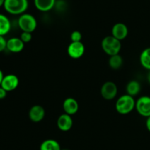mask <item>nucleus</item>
I'll use <instances>...</instances> for the list:
<instances>
[{
	"label": "nucleus",
	"instance_id": "nucleus-23",
	"mask_svg": "<svg viewBox=\"0 0 150 150\" xmlns=\"http://www.w3.org/2000/svg\"><path fill=\"white\" fill-rule=\"evenodd\" d=\"M7 91H5L2 87L0 86V100L4 99L6 96H7Z\"/></svg>",
	"mask_w": 150,
	"mask_h": 150
},
{
	"label": "nucleus",
	"instance_id": "nucleus-24",
	"mask_svg": "<svg viewBox=\"0 0 150 150\" xmlns=\"http://www.w3.org/2000/svg\"><path fill=\"white\" fill-rule=\"evenodd\" d=\"M146 129H147V130L150 132V116H149V117L146 118Z\"/></svg>",
	"mask_w": 150,
	"mask_h": 150
},
{
	"label": "nucleus",
	"instance_id": "nucleus-20",
	"mask_svg": "<svg viewBox=\"0 0 150 150\" xmlns=\"http://www.w3.org/2000/svg\"><path fill=\"white\" fill-rule=\"evenodd\" d=\"M82 39V34L80 31L75 30L70 34V40L71 42H80Z\"/></svg>",
	"mask_w": 150,
	"mask_h": 150
},
{
	"label": "nucleus",
	"instance_id": "nucleus-18",
	"mask_svg": "<svg viewBox=\"0 0 150 150\" xmlns=\"http://www.w3.org/2000/svg\"><path fill=\"white\" fill-rule=\"evenodd\" d=\"M140 63L142 67L150 71V47L146 48L140 54Z\"/></svg>",
	"mask_w": 150,
	"mask_h": 150
},
{
	"label": "nucleus",
	"instance_id": "nucleus-6",
	"mask_svg": "<svg viewBox=\"0 0 150 150\" xmlns=\"http://www.w3.org/2000/svg\"><path fill=\"white\" fill-rule=\"evenodd\" d=\"M101 96L105 100H112L115 99L118 93L117 85L111 81L105 82L101 87Z\"/></svg>",
	"mask_w": 150,
	"mask_h": 150
},
{
	"label": "nucleus",
	"instance_id": "nucleus-5",
	"mask_svg": "<svg viewBox=\"0 0 150 150\" xmlns=\"http://www.w3.org/2000/svg\"><path fill=\"white\" fill-rule=\"evenodd\" d=\"M136 111L139 115L145 118L150 116V96H142L136 101Z\"/></svg>",
	"mask_w": 150,
	"mask_h": 150
},
{
	"label": "nucleus",
	"instance_id": "nucleus-11",
	"mask_svg": "<svg viewBox=\"0 0 150 150\" xmlns=\"http://www.w3.org/2000/svg\"><path fill=\"white\" fill-rule=\"evenodd\" d=\"M59 129L63 132H67L72 128L73 124V121L70 115L67 113H62L59 116L57 122Z\"/></svg>",
	"mask_w": 150,
	"mask_h": 150
},
{
	"label": "nucleus",
	"instance_id": "nucleus-1",
	"mask_svg": "<svg viewBox=\"0 0 150 150\" xmlns=\"http://www.w3.org/2000/svg\"><path fill=\"white\" fill-rule=\"evenodd\" d=\"M115 107L120 114H128L136 108V100L133 96L126 94L117 99Z\"/></svg>",
	"mask_w": 150,
	"mask_h": 150
},
{
	"label": "nucleus",
	"instance_id": "nucleus-27",
	"mask_svg": "<svg viewBox=\"0 0 150 150\" xmlns=\"http://www.w3.org/2000/svg\"><path fill=\"white\" fill-rule=\"evenodd\" d=\"M4 4V0H0V7H3Z\"/></svg>",
	"mask_w": 150,
	"mask_h": 150
},
{
	"label": "nucleus",
	"instance_id": "nucleus-15",
	"mask_svg": "<svg viewBox=\"0 0 150 150\" xmlns=\"http://www.w3.org/2000/svg\"><path fill=\"white\" fill-rule=\"evenodd\" d=\"M11 29V22L5 15L0 13V35L4 36L10 32Z\"/></svg>",
	"mask_w": 150,
	"mask_h": 150
},
{
	"label": "nucleus",
	"instance_id": "nucleus-10",
	"mask_svg": "<svg viewBox=\"0 0 150 150\" xmlns=\"http://www.w3.org/2000/svg\"><path fill=\"white\" fill-rule=\"evenodd\" d=\"M45 115V109L39 104H35L29 110V119L35 123L40 122L44 119Z\"/></svg>",
	"mask_w": 150,
	"mask_h": 150
},
{
	"label": "nucleus",
	"instance_id": "nucleus-26",
	"mask_svg": "<svg viewBox=\"0 0 150 150\" xmlns=\"http://www.w3.org/2000/svg\"><path fill=\"white\" fill-rule=\"evenodd\" d=\"M146 78H147L148 82H149V83L150 84V71H149V72H148L147 76H146Z\"/></svg>",
	"mask_w": 150,
	"mask_h": 150
},
{
	"label": "nucleus",
	"instance_id": "nucleus-21",
	"mask_svg": "<svg viewBox=\"0 0 150 150\" xmlns=\"http://www.w3.org/2000/svg\"><path fill=\"white\" fill-rule=\"evenodd\" d=\"M20 38L24 44H26V43H29L32 41V35L31 32H22L21 34Z\"/></svg>",
	"mask_w": 150,
	"mask_h": 150
},
{
	"label": "nucleus",
	"instance_id": "nucleus-16",
	"mask_svg": "<svg viewBox=\"0 0 150 150\" xmlns=\"http://www.w3.org/2000/svg\"><path fill=\"white\" fill-rule=\"evenodd\" d=\"M142 86L139 81L133 80L130 81L126 85V92L128 95L132 96H136L140 93Z\"/></svg>",
	"mask_w": 150,
	"mask_h": 150
},
{
	"label": "nucleus",
	"instance_id": "nucleus-19",
	"mask_svg": "<svg viewBox=\"0 0 150 150\" xmlns=\"http://www.w3.org/2000/svg\"><path fill=\"white\" fill-rule=\"evenodd\" d=\"M123 64V59L120 54L110 56L108 60V65L114 70H117L120 69Z\"/></svg>",
	"mask_w": 150,
	"mask_h": 150
},
{
	"label": "nucleus",
	"instance_id": "nucleus-22",
	"mask_svg": "<svg viewBox=\"0 0 150 150\" xmlns=\"http://www.w3.org/2000/svg\"><path fill=\"white\" fill-rule=\"evenodd\" d=\"M7 48V40L4 38V36L0 35V52L4 51Z\"/></svg>",
	"mask_w": 150,
	"mask_h": 150
},
{
	"label": "nucleus",
	"instance_id": "nucleus-9",
	"mask_svg": "<svg viewBox=\"0 0 150 150\" xmlns=\"http://www.w3.org/2000/svg\"><path fill=\"white\" fill-rule=\"evenodd\" d=\"M111 35L122 41L128 35V27L122 22L115 24L111 29Z\"/></svg>",
	"mask_w": 150,
	"mask_h": 150
},
{
	"label": "nucleus",
	"instance_id": "nucleus-4",
	"mask_svg": "<svg viewBox=\"0 0 150 150\" xmlns=\"http://www.w3.org/2000/svg\"><path fill=\"white\" fill-rule=\"evenodd\" d=\"M18 25L22 32L32 33L36 29L38 22L33 15L24 13L19 16L18 19Z\"/></svg>",
	"mask_w": 150,
	"mask_h": 150
},
{
	"label": "nucleus",
	"instance_id": "nucleus-17",
	"mask_svg": "<svg viewBox=\"0 0 150 150\" xmlns=\"http://www.w3.org/2000/svg\"><path fill=\"white\" fill-rule=\"evenodd\" d=\"M58 141L54 139H47L42 141L40 146V150H61Z\"/></svg>",
	"mask_w": 150,
	"mask_h": 150
},
{
	"label": "nucleus",
	"instance_id": "nucleus-25",
	"mask_svg": "<svg viewBox=\"0 0 150 150\" xmlns=\"http://www.w3.org/2000/svg\"><path fill=\"white\" fill-rule=\"evenodd\" d=\"M4 74H3V71H2L0 69V86H1V82H2V79L3 78H4Z\"/></svg>",
	"mask_w": 150,
	"mask_h": 150
},
{
	"label": "nucleus",
	"instance_id": "nucleus-12",
	"mask_svg": "<svg viewBox=\"0 0 150 150\" xmlns=\"http://www.w3.org/2000/svg\"><path fill=\"white\" fill-rule=\"evenodd\" d=\"M24 43L20 38L13 37L7 40V49L12 53H19L23 51Z\"/></svg>",
	"mask_w": 150,
	"mask_h": 150
},
{
	"label": "nucleus",
	"instance_id": "nucleus-8",
	"mask_svg": "<svg viewBox=\"0 0 150 150\" xmlns=\"http://www.w3.org/2000/svg\"><path fill=\"white\" fill-rule=\"evenodd\" d=\"M19 85V79L16 75L10 74L4 75L1 82V87H2L7 92L13 91L18 88Z\"/></svg>",
	"mask_w": 150,
	"mask_h": 150
},
{
	"label": "nucleus",
	"instance_id": "nucleus-28",
	"mask_svg": "<svg viewBox=\"0 0 150 150\" xmlns=\"http://www.w3.org/2000/svg\"><path fill=\"white\" fill-rule=\"evenodd\" d=\"M61 150H68V149H61Z\"/></svg>",
	"mask_w": 150,
	"mask_h": 150
},
{
	"label": "nucleus",
	"instance_id": "nucleus-14",
	"mask_svg": "<svg viewBox=\"0 0 150 150\" xmlns=\"http://www.w3.org/2000/svg\"><path fill=\"white\" fill-rule=\"evenodd\" d=\"M57 0H34V4L37 10L40 12H48L56 5Z\"/></svg>",
	"mask_w": 150,
	"mask_h": 150
},
{
	"label": "nucleus",
	"instance_id": "nucleus-3",
	"mask_svg": "<svg viewBox=\"0 0 150 150\" xmlns=\"http://www.w3.org/2000/svg\"><path fill=\"white\" fill-rule=\"evenodd\" d=\"M101 47L103 51L108 55L113 56L118 54L122 49L121 41L117 39L112 35H108L102 40Z\"/></svg>",
	"mask_w": 150,
	"mask_h": 150
},
{
	"label": "nucleus",
	"instance_id": "nucleus-13",
	"mask_svg": "<svg viewBox=\"0 0 150 150\" xmlns=\"http://www.w3.org/2000/svg\"><path fill=\"white\" fill-rule=\"evenodd\" d=\"M62 107L64 113L70 116L76 114L79 108L78 101H76V99L72 98V97H68L64 100Z\"/></svg>",
	"mask_w": 150,
	"mask_h": 150
},
{
	"label": "nucleus",
	"instance_id": "nucleus-2",
	"mask_svg": "<svg viewBox=\"0 0 150 150\" xmlns=\"http://www.w3.org/2000/svg\"><path fill=\"white\" fill-rule=\"evenodd\" d=\"M4 8L7 13L11 15H19L24 13L29 7L28 0H4Z\"/></svg>",
	"mask_w": 150,
	"mask_h": 150
},
{
	"label": "nucleus",
	"instance_id": "nucleus-7",
	"mask_svg": "<svg viewBox=\"0 0 150 150\" xmlns=\"http://www.w3.org/2000/svg\"><path fill=\"white\" fill-rule=\"evenodd\" d=\"M67 54L71 58L79 59L83 55L85 52V46L81 41L80 42H71L67 46Z\"/></svg>",
	"mask_w": 150,
	"mask_h": 150
}]
</instances>
